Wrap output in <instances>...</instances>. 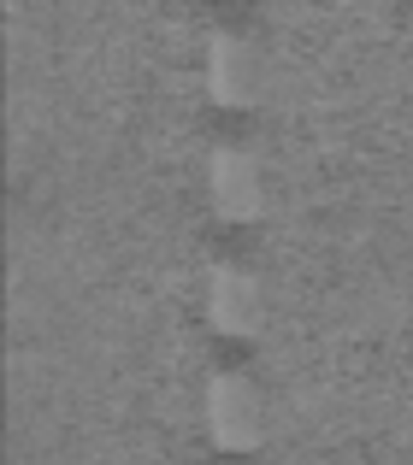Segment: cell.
<instances>
[{
  "label": "cell",
  "mask_w": 413,
  "mask_h": 465,
  "mask_svg": "<svg viewBox=\"0 0 413 465\" xmlns=\"http://www.w3.org/2000/svg\"><path fill=\"white\" fill-rule=\"evenodd\" d=\"M206 424L225 448H254L260 442V395L242 377H218L206 395Z\"/></svg>",
  "instance_id": "obj_1"
},
{
  "label": "cell",
  "mask_w": 413,
  "mask_h": 465,
  "mask_svg": "<svg viewBox=\"0 0 413 465\" xmlns=\"http://www.w3.org/2000/svg\"><path fill=\"white\" fill-rule=\"evenodd\" d=\"M206 189H213V206L230 218V224H248V218L260 213V171H254V159L237 153V148L213 153V177H206Z\"/></svg>",
  "instance_id": "obj_2"
},
{
  "label": "cell",
  "mask_w": 413,
  "mask_h": 465,
  "mask_svg": "<svg viewBox=\"0 0 413 465\" xmlns=\"http://www.w3.org/2000/svg\"><path fill=\"white\" fill-rule=\"evenodd\" d=\"M206 307H213V324L225 330V336H248L254 324H260V295H254V283L242 272H213V283H206Z\"/></svg>",
  "instance_id": "obj_3"
},
{
  "label": "cell",
  "mask_w": 413,
  "mask_h": 465,
  "mask_svg": "<svg viewBox=\"0 0 413 465\" xmlns=\"http://www.w3.org/2000/svg\"><path fill=\"white\" fill-rule=\"evenodd\" d=\"M248 77H254L248 47H242V42H230V35H218V42H213V54H206V83H213V101L242 106V101H248V89H254Z\"/></svg>",
  "instance_id": "obj_4"
}]
</instances>
